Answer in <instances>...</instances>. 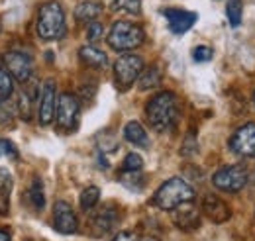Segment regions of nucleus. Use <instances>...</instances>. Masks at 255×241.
I'll return each instance as SVG.
<instances>
[{"mask_svg": "<svg viewBox=\"0 0 255 241\" xmlns=\"http://www.w3.org/2000/svg\"><path fill=\"white\" fill-rule=\"evenodd\" d=\"M145 116H147L149 125L155 131H159V133L171 131L179 121V100H177V96L169 91L155 94L145 106Z\"/></svg>", "mask_w": 255, "mask_h": 241, "instance_id": "obj_1", "label": "nucleus"}, {"mask_svg": "<svg viewBox=\"0 0 255 241\" xmlns=\"http://www.w3.org/2000/svg\"><path fill=\"white\" fill-rule=\"evenodd\" d=\"M194 200V190L187 181L179 179V177H173L167 182H163L157 192L153 194V204L159 208V210H175L177 206L181 204H187Z\"/></svg>", "mask_w": 255, "mask_h": 241, "instance_id": "obj_2", "label": "nucleus"}, {"mask_svg": "<svg viewBox=\"0 0 255 241\" xmlns=\"http://www.w3.org/2000/svg\"><path fill=\"white\" fill-rule=\"evenodd\" d=\"M35 30L37 35L45 41H55L63 37L67 26H65V12L59 2H45L39 8Z\"/></svg>", "mask_w": 255, "mask_h": 241, "instance_id": "obj_3", "label": "nucleus"}, {"mask_svg": "<svg viewBox=\"0 0 255 241\" xmlns=\"http://www.w3.org/2000/svg\"><path fill=\"white\" fill-rule=\"evenodd\" d=\"M145 39V33L141 30V26L128 22V20H118L112 24V28L108 31V45L114 51H131L137 49Z\"/></svg>", "mask_w": 255, "mask_h": 241, "instance_id": "obj_4", "label": "nucleus"}, {"mask_svg": "<svg viewBox=\"0 0 255 241\" xmlns=\"http://www.w3.org/2000/svg\"><path fill=\"white\" fill-rule=\"evenodd\" d=\"M143 73V59L139 55L126 53L114 63V83L120 91H128Z\"/></svg>", "mask_w": 255, "mask_h": 241, "instance_id": "obj_5", "label": "nucleus"}, {"mask_svg": "<svg viewBox=\"0 0 255 241\" xmlns=\"http://www.w3.org/2000/svg\"><path fill=\"white\" fill-rule=\"evenodd\" d=\"M79 114H81V104L77 96H73L71 92H63L57 98V110H55V123L59 131L73 133L79 125Z\"/></svg>", "mask_w": 255, "mask_h": 241, "instance_id": "obj_6", "label": "nucleus"}, {"mask_svg": "<svg viewBox=\"0 0 255 241\" xmlns=\"http://www.w3.org/2000/svg\"><path fill=\"white\" fill-rule=\"evenodd\" d=\"M250 181L248 169L244 165H228L214 173L212 184L222 192H240Z\"/></svg>", "mask_w": 255, "mask_h": 241, "instance_id": "obj_7", "label": "nucleus"}, {"mask_svg": "<svg viewBox=\"0 0 255 241\" xmlns=\"http://www.w3.org/2000/svg\"><path fill=\"white\" fill-rule=\"evenodd\" d=\"M4 65H6V71L20 83H28L32 79L33 73V59L30 53L26 51H18V49H12L4 55Z\"/></svg>", "mask_w": 255, "mask_h": 241, "instance_id": "obj_8", "label": "nucleus"}, {"mask_svg": "<svg viewBox=\"0 0 255 241\" xmlns=\"http://www.w3.org/2000/svg\"><path fill=\"white\" fill-rule=\"evenodd\" d=\"M230 149L240 157H255V121H248L230 137Z\"/></svg>", "mask_w": 255, "mask_h": 241, "instance_id": "obj_9", "label": "nucleus"}, {"mask_svg": "<svg viewBox=\"0 0 255 241\" xmlns=\"http://www.w3.org/2000/svg\"><path fill=\"white\" fill-rule=\"evenodd\" d=\"M57 91H55V83L49 79L43 83L41 92H39V106H37V120L41 125H49L55 118V110H57Z\"/></svg>", "mask_w": 255, "mask_h": 241, "instance_id": "obj_10", "label": "nucleus"}, {"mask_svg": "<svg viewBox=\"0 0 255 241\" xmlns=\"http://www.w3.org/2000/svg\"><path fill=\"white\" fill-rule=\"evenodd\" d=\"M120 222V212L116 210L114 206H104L100 210H96L91 218V234L95 238H104L108 236Z\"/></svg>", "mask_w": 255, "mask_h": 241, "instance_id": "obj_11", "label": "nucleus"}, {"mask_svg": "<svg viewBox=\"0 0 255 241\" xmlns=\"http://www.w3.org/2000/svg\"><path fill=\"white\" fill-rule=\"evenodd\" d=\"M53 226H55V230H57L59 234H65V236L75 234V232L79 230L77 216H75L73 208H71L65 200L55 202V206H53Z\"/></svg>", "mask_w": 255, "mask_h": 241, "instance_id": "obj_12", "label": "nucleus"}, {"mask_svg": "<svg viewBox=\"0 0 255 241\" xmlns=\"http://www.w3.org/2000/svg\"><path fill=\"white\" fill-rule=\"evenodd\" d=\"M173 224L183 232H194L200 228V212L192 202L181 204L173 210Z\"/></svg>", "mask_w": 255, "mask_h": 241, "instance_id": "obj_13", "label": "nucleus"}, {"mask_svg": "<svg viewBox=\"0 0 255 241\" xmlns=\"http://www.w3.org/2000/svg\"><path fill=\"white\" fill-rule=\"evenodd\" d=\"M163 16L167 18L169 30L173 33H185L192 28V24L196 22V14L189 10H181V8H165Z\"/></svg>", "mask_w": 255, "mask_h": 241, "instance_id": "obj_14", "label": "nucleus"}, {"mask_svg": "<svg viewBox=\"0 0 255 241\" xmlns=\"http://www.w3.org/2000/svg\"><path fill=\"white\" fill-rule=\"evenodd\" d=\"M200 210L204 212L206 218L212 220L214 224H224V222H228L230 216H232L230 206L224 202L220 196H216V194H206V196L202 198Z\"/></svg>", "mask_w": 255, "mask_h": 241, "instance_id": "obj_15", "label": "nucleus"}, {"mask_svg": "<svg viewBox=\"0 0 255 241\" xmlns=\"http://www.w3.org/2000/svg\"><path fill=\"white\" fill-rule=\"evenodd\" d=\"M124 137H126V141H129V143L135 145V147H143V149L149 147L147 131H145V127H143L139 121H135V120L128 121L126 125H124Z\"/></svg>", "mask_w": 255, "mask_h": 241, "instance_id": "obj_16", "label": "nucleus"}, {"mask_svg": "<svg viewBox=\"0 0 255 241\" xmlns=\"http://www.w3.org/2000/svg\"><path fill=\"white\" fill-rule=\"evenodd\" d=\"M79 57H81V61H83L87 67L98 69V71H100V69H106V65H108L106 53L100 51L95 45H83V47L79 49Z\"/></svg>", "mask_w": 255, "mask_h": 241, "instance_id": "obj_17", "label": "nucleus"}, {"mask_svg": "<svg viewBox=\"0 0 255 241\" xmlns=\"http://www.w3.org/2000/svg\"><path fill=\"white\" fill-rule=\"evenodd\" d=\"M100 12H102V6L98 2L87 0V2H81L75 8V18L81 24H91V22H96V18L100 16Z\"/></svg>", "mask_w": 255, "mask_h": 241, "instance_id": "obj_18", "label": "nucleus"}, {"mask_svg": "<svg viewBox=\"0 0 255 241\" xmlns=\"http://www.w3.org/2000/svg\"><path fill=\"white\" fill-rule=\"evenodd\" d=\"M12 175L6 169H0V216L8 214V206H10V192H12Z\"/></svg>", "mask_w": 255, "mask_h": 241, "instance_id": "obj_19", "label": "nucleus"}, {"mask_svg": "<svg viewBox=\"0 0 255 241\" xmlns=\"http://www.w3.org/2000/svg\"><path fill=\"white\" fill-rule=\"evenodd\" d=\"M139 83V91H151V89H157L161 85V81H163V75H161L159 67H147V69H143V73L139 75V79H137Z\"/></svg>", "mask_w": 255, "mask_h": 241, "instance_id": "obj_20", "label": "nucleus"}, {"mask_svg": "<svg viewBox=\"0 0 255 241\" xmlns=\"http://www.w3.org/2000/svg\"><path fill=\"white\" fill-rule=\"evenodd\" d=\"M37 100V91L33 87H26L24 91L20 92V102H18V108H20V116L24 120H30L33 112V104Z\"/></svg>", "mask_w": 255, "mask_h": 241, "instance_id": "obj_21", "label": "nucleus"}, {"mask_svg": "<svg viewBox=\"0 0 255 241\" xmlns=\"http://www.w3.org/2000/svg\"><path fill=\"white\" fill-rule=\"evenodd\" d=\"M28 200L33 206V210H43V206H45V192H43V182H41L39 177H35L32 184H30V188H28Z\"/></svg>", "mask_w": 255, "mask_h": 241, "instance_id": "obj_22", "label": "nucleus"}, {"mask_svg": "<svg viewBox=\"0 0 255 241\" xmlns=\"http://www.w3.org/2000/svg\"><path fill=\"white\" fill-rule=\"evenodd\" d=\"M110 10L137 16L141 12V0H112L110 2Z\"/></svg>", "mask_w": 255, "mask_h": 241, "instance_id": "obj_23", "label": "nucleus"}, {"mask_svg": "<svg viewBox=\"0 0 255 241\" xmlns=\"http://www.w3.org/2000/svg\"><path fill=\"white\" fill-rule=\"evenodd\" d=\"M98 200H100V188L98 186H89V188H85L83 192H81V208L83 210H93L96 204H98Z\"/></svg>", "mask_w": 255, "mask_h": 241, "instance_id": "obj_24", "label": "nucleus"}, {"mask_svg": "<svg viewBox=\"0 0 255 241\" xmlns=\"http://www.w3.org/2000/svg\"><path fill=\"white\" fill-rule=\"evenodd\" d=\"M120 182L129 190H141L143 188V175L139 171H122Z\"/></svg>", "mask_w": 255, "mask_h": 241, "instance_id": "obj_25", "label": "nucleus"}, {"mask_svg": "<svg viewBox=\"0 0 255 241\" xmlns=\"http://www.w3.org/2000/svg\"><path fill=\"white\" fill-rule=\"evenodd\" d=\"M242 12H244L242 0H230V2H228L226 14H228V20H230V26H232V28H238V26L242 24Z\"/></svg>", "mask_w": 255, "mask_h": 241, "instance_id": "obj_26", "label": "nucleus"}, {"mask_svg": "<svg viewBox=\"0 0 255 241\" xmlns=\"http://www.w3.org/2000/svg\"><path fill=\"white\" fill-rule=\"evenodd\" d=\"M14 91V85H12V75L0 67V102L8 100L10 94Z\"/></svg>", "mask_w": 255, "mask_h": 241, "instance_id": "obj_27", "label": "nucleus"}, {"mask_svg": "<svg viewBox=\"0 0 255 241\" xmlns=\"http://www.w3.org/2000/svg\"><path fill=\"white\" fill-rule=\"evenodd\" d=\"M0 157H4L8 161H18L20 153H18V147L10 139H0Z\"/></svg>", "mask_w": 255, "mask_h": 241, "instance_id": "obj_28", "label": "nucleus"}, {"mask_svg": "<svg viewBox=\"0 0 255 241\" xmlns=\"http://www.w3.org/2000/svg\"><path fill=\"white\" fill-rule=\"evenodd\" d=\"M143 167V159L137 153H128L122 165V171H141Z\"/></svg>", "mask_w": 255, "mask_h": 241, "instance_id": "obj_29", "label": "nucleus"}, {"mask_svg": "<svg viewBox=\"0 0 255 241\" xmlns=\"http://www.w3.org/2000/svg\"><path fill=\"white\" fill-rule=\"evenodd\" d=\"M212 57H214V51L208 45H198L192 51V59L196 61V63H206V61H210Z\"/></svg>", "mask_w": 255, "mask_h": 241, "instance_id": "obj_30", "label": "nucleus"}, {"mask_svg": "<svg viewBox=\"0 0 255 241\" xmlns=\"http://www.w3.org/2000/svg\"><path fill=\"white\" fill-rule=\"evenodd\" d=\"M102 33H104L102 24H100V22H91L89 28H87V39L95 43V41H98V39L102 37Z\"/></svg>", "mask_w": 255, "mask_h": 241, "instance_id": "obj_31", "label": "nucleus"}, {"mask_svg": "<svg viewBox=\"0 0 255 241\" xmlns=\"http://www.w3.org/2000/svg\"><path fill=\"white\" fill-rule=\"evenodd\" d=\"M137 240H139V238H137L135 234H131V232H120L112 241H137Z\"/></svg>", "mask_w": 255, "mask_h": 241, "instance_id": "obj_32", "label": "nucleus"}, {"mask_svg": "<svg viewBox=\"0 0 255 241\" xmlns=\"http://www.w3.org/2000/svg\"><path fill=\"white\" fill-rule=\"evenodd\" d=\"M137 241H159L157 238H153V236H143V238H139Z\"/></svg>", "mask_w": 255, "mask_h": 241, "instance_id": "obj_33", "label": "nucleus"}, {"mask_svg": "<svg viewBox=\"0 0 255 241\" xmlns=\"http://www.w3.org/2000/svg\"><path fill=\"white\" fill-rule=\"evenodd\" d=\"M0 241H10V236L6 232H0Z\"/></svg>", "mask_w": 255, "mask_h": 241, "instance_id": "obj_34", "label": "nucleus"}, {"mask_svg": "<svg viewBox=\"0 0 255 241\" xmlns=\"http://www.w3.org/2000/svg\"><path fill=\"white\" fill-rule=\"evenodd\" d=\"M250 181H252V186L255 188V171L252 173V177H250Z\"/></svg>", "mask_w": 255, "mask_h": 241, "instance_id": "obj_35", "label": "nucleus"}, {"mask_svg": "<svg viewBox=\"0 0 255 241\" xmlns=\"http://www.w3.org/2000/svg\"><path fill=\"white\" fill-rule=\"evenodd\" d=\"M252 102H254V106H255V92H254V98H252Z\"/></svg>", "mask_w": 255, "mask_h": 241, "instance_id": "obj_36", "label": "nucleus"}, {"mask_svg": "<svg viewBox=\"0 0 255 241\" xmlns=\"http://www.w3.org/2000/svg\"><path fill=\"white\" fill-rule=\"evenodd\" d=\"M0 30H2V22H0Z\"/></svg>", "mask_w": 255, "mask_h": 241, "instance_id": "obj_37", "label": "nucleus"}]
</instances>
